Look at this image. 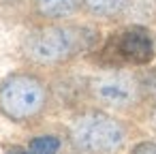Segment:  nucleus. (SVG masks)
Returning <instances> with one entry per match:
<instances>
[{"instance_id":"nucleus-1","label":"nucleus","mask_w":156,"mask_h":154,"mask_svg":"<svg viewBox=\"0 0 156 154\" xmlns=\"http://www.w3.org/2000/svg\"><path fill=\"white\" fill-rule=\"evenodd\" d=\"M101 32L88 24L49 22L26 32L20 45L22 60L37 69H60L96 49Z\"/></svg>"},{"instance_id":"nucleus-3","label":"nucleus","mask_w":156,"mask_h":154,"mask_svg":"<svg viewBox=\"0 0 156 154\" xmlns=\"http://www.w3.org/2000/svg\"><path fill=\"white\" fill-rule=\"evenodd\" d=\"M49 101V86L37 73L17 71L0 79V116L15 124L39 122L45 116Z\"/></svg>"},{"instance_id":"nucleus-4","label":"nucleus","mask_w":156,"mask_h":154,"mask_svg":"<svg viewBox=\"0 0 156 154\" xmlns=\"http://www.w3.org/2000/svg\"><path fill=\"white\" fill-rule=\"evenodd\" d=\"M94 60L105 69H126L145 66L156 56V41L150 28L133 24L111 32L101 49H94Z\"/></svg>"},{"instance_id":"nucleus-9","label":"nucleus","mask_w":156,"mask_h":154,"mask_svg":"<svg viewBox=\"0 0 156 154\" xmlns=\"http://www.w3.org/2000/svg\"><path fill=\"white\" fill-rule=\"evenodd\" d=\"M130 154H156V141H139L130 148Z\"/></svg>"},{"instance_id":"nucleus-7","label":"nucleus","mask_w":156,"mask_h":154,"mask_svg":"<svg viewBox=\"0 0 156 154\" xmlns=\"http://www.w3.org/2000/svg\"><path fill=\"white\" fill-rule=\"evenodd\" d=\"M139 0H83V11L96 20L115 22L135 11Z\"/></svg>"},{"instance_id":"nucleus-11","label":"nucleus","mask_w":156,"mask_h":154,"mask_svg":"<svg viewBox=\"0 0 156 154\" xmlns=\"http://www.w3.org/2000/svg\"><path fill=\"white\" fill-rule=\"evenodd\" d=\"M152 122H154V126H156V107H154V111H152Z\"/></svg>"},{"instance_id":"nucleus-5","label":"nucleus","mask_w":156,"mask_h":154,"mask_svg":"<svg viewBox=\"0 0 156 154\" xmlns=\"http://www.w3.org/2000/svg\"><path fill=\"white\" fill-rule=\"evenodd\" d=\"M86 94L101 109L130 111L143 101V86L135 73L107 69L86 79Z\"/></svg>"},{"instance_id":"nucleus-6","label":"nucleus","mask_w":156,"mask_h":154,"mask_svg":"<svg viewBox=\"0 0 156 154\" xmlns=\"http://www.w3.org/2000/svg\"><path fill=\"white\" fill-rule=\"evenodd\" d=\"M83 9V0H32L30 11L37 20L49 22H66Z\"/></svg>"},{"instance_id":"nucleus-2","label":"nucleus","mask_w":156,"mask_h":154,"mask_svg":"<svg viewBox=\"0 0 156 154\" xmlns=\"http://www.w3.org/2000/svg\"><path fill=\"white\" fill-rule=\"evenodd\" d=\"M66 139L77 154H118L128 141V128L105 109H83L69 122Z\"/></svg>"},{"instance_id":"nucleus-10","label":"nucleus","mask_w":156,"mask_h":154,"mask_svg":"<svg viewBox=\"0 0 156 154\" xmlns=\"http://www.w3.org/2000/svg\"><path fill=\"white\" fill-rule=\"evenodd\" d=\"M24 0H0V7H13V5H20Z\"/></svg>"},{"instance_id":"nucleus-8","label":"nucleus","mask_w":156,"mask_h":154,"mask_svg":"<svg viewBox=\"0 0 156 154\" xmlns=\"http://www.w3.org/2000/svg\"><path fill=\"white\" fill-rule=\"evenodd\" d=\"M60 150H62V139L58 135L45 133L32 137L26 148L13 150V154H60Z\"/></svg>"}]
</instances>
